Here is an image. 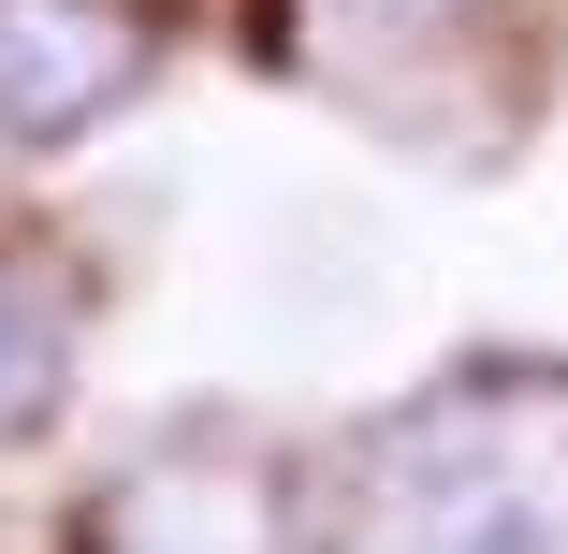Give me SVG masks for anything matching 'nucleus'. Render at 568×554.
Instances as JSON below:
<instances>
[{"label":"nucleus","mask_w":568,"mask_h":554,"mask_svg":"<svg viewBox=\"0 0 568 554\" xmlns=\"http://www.w3.org/2000/svg\"><path fill=\"white\" fill-rule=\"evenodd\" d=\"M292 554H568V351H467L351 423Z\"/></svg>","instance_id":"nucleus-1"},{"label":"nucleus","mask_w":568,"mask_h":554,"mask_svg":"<svg viewBox=\"0 0 568 554\" xmlns=\"http://www.w3.org/2000/svg\"><path fill=\"white\" fill-rule=\"evenodd\" d=\"M161 44H175L161 0H0V147L59 161L88 132H118L161 88Z\"/></svg>","instance_id":"nucleus-2"},{"label":"nucleus","mask_w":568,"mask_h":554,"mask_svg":"<svg viewBox=\"0 0 568 554\" xmlns=\"http://www.w3.org/2000/svg\"><path fill=\"white\" fill-rule=\"evenodd\" d=\"M292 540H306V482L219 453H146L132 482L88 496V554H292Z\"/></svg>","instance_id":"nucleus-3"},{"label":"nucleus","mask_w":568,"mask_h":554,"mask_svg":"<svg viewBox=\"0 0 568 554\" xmlns=\"http://www.w3.org/2000/svg\"><path fill=\"white\" fill-rule=\"evenodd\" d=\"M73 351H88V292H73V263L30 249V234H0V453L59 423Z\"/></svg>","instance_id":"nucleus-4"},{"label":"nucleus","mask_w":568,"mask_h":554,"mask_svg":"<svg viewBox=\"0 0 568 554\" xmlns=\"http://www.w3.org/2000/svg\"><path fill=\"white\" fill-rule=\"evenodd\" d=\"M321 44H351V59H452V44H481L510 0H306Z\"/></svg>","instance_id":"nucleus-5"}]
</instances>
